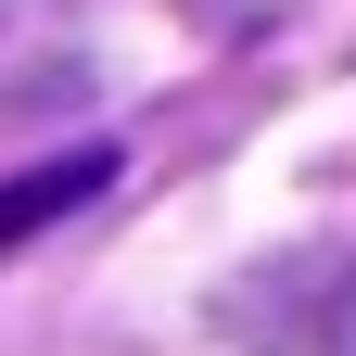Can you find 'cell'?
<instances>
[{
	"instance_id": "obj_1",
	"label": "cell",
	"mask_w": 356,
	"mask_h": 356,
	"mask_svg": "<svg viewBox=\"0 0 356 356\" xmlns=\"http://www.w3.org/2000/svg\"><path fill=\"white\" fill-rule=\"evenodd\" d=\"M229 331L254 356H356V254H280L229 293Z\"/></svg>"
},
{
	"instance_id": "obj_2",
	"label": "cell",
	"mask_w": 356,
	"mask_h": 356,
	"mask_svg": "<svg viewBox=\"0 0 356 356\" xmlns=\"http://www.w3.org/2000/svg\"><path fill=\"white\" fill-rule=\"evenodd\" d=\"M102 178H115L102 140H89V153H51V165H26V178H0V254H13L26 229H51V216H76V204H102Z\"/></svg>"
}]
</instances>
